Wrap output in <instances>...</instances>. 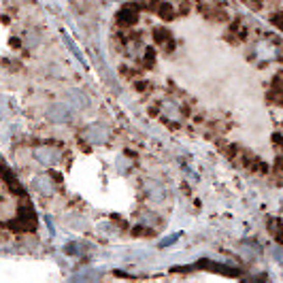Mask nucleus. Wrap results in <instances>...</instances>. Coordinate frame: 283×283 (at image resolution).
Segmentation results:
<instances>
[{
    "instance_id": "obj_3",
    "label": "nucleus",
    "mask_w": 283,
    "mask_h": 283,
    "mask_svg": "<svg viewBox=\"0 0 283 283\" xmlns=\"http://www.w3.org/2000/svg\"><path fill=\"white\" fill-rule=\"evenodd\" d=\"M70 117H73L70 107H66V104H62V102L51 104L49 111H47V120L53 122V124H66V122H70Z\"/></svg>"
},
{
    "instance_id": "obj_27",
    "label": "nucleus",
    "mask_w": 283,
    "mask_h": 283,
    "mask_svg": "<svg viewBox=\"0 0 283 283\" xmlns=\"http://www.w3.org/2000/svg\"><path fill=\"white\" fill-rule=\"evenodd\" d=\"M11 45H13V47H21V41L19 39H11Z\"/></svg>"
},
{
    "instance_id": "obj_10",
    "label": "nucleus",
    "mask_w": 283,
    "mask_h": 283,
    "mask_svg": "<svg viewBox=\"0 0 283 283\" xmlns=\"http://www.w3.org/2000/svg\"><path fill=\"white\" fill-rule=\"evenodd\" d=\"M156 15H158L162 21H171V19L177 17V9H175V5H171V3H160V5L156 7Z\"/></svg>"
},
{
    "instance_id": "obj_24",
    "label": "nucleus",
    "mask_w": 283,
    "mask_h": 283,
    "mask_svg": "<svg viewBox=\"0 0 283 283\" xmlns=\"http://www.w3.org/2000/svg\"><path fill=\"white\" fill-rule=\"evenodd\" d=\"M273 143H275V145H281V147H283V136H281L279 132H275V134H273Z\"/></svg>"
},
{
    "instance_id": "obj_1",
    "label": "nucleus",
    "mask_w": 283,
    "mask_h": 283,
    "mask_svg": "<svg viewBox=\"0 0 283 283\" xmlns=\"http://www.w3.org/2000/svg\"><path fill=\"white\" fill-rule=\"evenodd\" d=\"M143 9L140 7V3L136 0V3H128L124 5L120 11H117V15H115V21H117V26H122V28H130L134 26V23L138 21V11Z\"/></svg>"
},
{
    "instance_id": "obj_17",
    "label": "nucleus",
    "mask_w": 283,
    "mask_h": 283,
    "mask_svg": "<svg viewBox=\"0 0 283 283\" xmlns=\"http://www.w3.org/2000/svg\"><path fill=\"white\" fill-rule=\"evenodd\" d=\"M132 237H153V228L136 226V228H132Z\"/></svg>"
},
{
    "instance_id": "obj_15",
    "label": "nucleus",
    "mask_w": 283,
    "mask_h": 283,
    "mask_svg": "<svg viewBox=\"0 0 283 283\" xmlns=\"http://www.w3.org/2000/svg\"><path fill=\"white\" fill-rule=\"evenodd\" d=\"M132 86H134V90H136L138 94H145V92L151 90V81H149V79H138V77H136V79L132 81Z\"/></svg>"
},
{
    "instance_id": "obj_25",
    "label": "nucleus",
    "mask_w": 283,
    "mask_h": 283,
    "mask_svg": "<svg viewBox=\"0 0 283 283\" xmlns=\"http://www.w3.org/2000/svg\"><path fill=\"white\" fill-rule=\"evenodd\" d=\"M194 122H196V124H203V122H205V115H196Z\"/></svg>"
},
{
    "instance_id": "obj_2",
    "label": "nucleus",
    "mask_w": 283,
    "mask_h": 283,
    "mask_svg": "<svg viewBox=\"0 0 283 283\" xmlns=\"http://www.w3.org/2000/svg\"><path fill=\"white\" fill-rule=\"evenodd\" d=\"M151 37H153V43L160 45L166 53H173L175 51V39H173V34L168 32V28H153L151 30Z\"/></svg>"
},
{
    "instance_id": "obj_12",
    "label": "nucleus",
    "mask_w": 283,
    "mask_h": 283,
    "mask_svg": "<svg viewBox=\"0 0 283 283\" xmlns=\"http://www.w3.org/2000/svg\"><path fill=\"white\" fill-rule=\"evenodd\" d=\"M268 230L275 237V241L279 245H283V223L279 219H268Z\"/></svg>"
},
{
    "instance_id": "obj_22",
    "label": "nucleus",
    "mask_w": 283,
    "mask_h": 283,
    "mask_svg": "<svg viewBox=\"0 0 283 283\" xmlns=\"http://www.w3.org/2000/svg\"><path fill=\"white\" fill-rule=\"evenodd\" d=\"M177 239H179V234H173V237H168V239H164L162 243H160V247H162V249H164V247H168V245H173Z\"/></svg>"
},
{
    "instance_id": "obj_16",
    "label": "nucleus",
    "mask_w": 283,
    "mask_h": 283,
    "mask_svg": "<svg viewBox=\"0 0 283 283\" xmlns=\"http://www.w3.org/2000/svg\"><path fill=\"white\" fill-rule=\"evenodd\" d=\"M268 100L275 102V104H279V107H283V90H275V88H273V92L268 94Z\"/></svg>"
},
{
    "instance_id": "obj_5",
    "label": "nucleus",
    "mask_w": 283,
    "mask_h": 283,
    "mask_svg": "<svg viewBox=\"0 0 283 283\" xmlns=\"http://www.w3.org/2000/svg\"><path fill=\"white\" fill-rule=\"evenodd\" d=\"M34 158H37L41 164H45V166H49V164H55L58 160H60V151H58L55 147H39L37 151H34Z\"/></svg>"
},
{
    "instance_id": "obj_7",
    "label": "nucleus",
    "mask_w": 283,
    "mask_h": 283,
    "mask_svg": "<svg viewBox=\"0 0 283 283\" xmlns=\"http://www.w3.org/2000/svg\"><path fill=\"white\" fill-rule=\"evenodd\" d=\"M143 43H140V39H134V37H130L126 43H124V47H122V51L130 58V60H134V58H138L140 53H143Z\"/></svg>"
},
{
    "instance_id": "obj_11",
    "label": "nucleus",
    "mask_w": 283,
    "mask_h": 283,
    "mask_svg": "<svg viewBox=\"0 0 283 283\" xmlns=\"http://www.w3.org/2000/svg\"><path fill=\"white\" fill-rule=\"evenodd\" d=\"M17 217L26 219V221H32V223H37V215H34V209H32V205L28 203V200H23V203L17 207Z\"/></svg>"
},
{
    "instance_id": "obj_8",
    "label": "nucleus",
    "mask_w": 283,
    "mask_h": 283,
    "mask_svg": "<svg viewBox=\"0 0 283 283\" xmlns=\"http://www.w3.org/2000/svg\"><path fill=\"white\" fill-rule=\"evenodd\" d=\"M160 107H162V113L166 115V120H171V122H179L183 117L181 107H177V102H173V100H162Z\"/></svg>"
},
{
    "instance_id": "obj_21",
    "label": "nucleus",
    "mask_w": 283,
    "mask_h": 283,
    "mask_svg": "<svg viewBox=\"0 0 283 283\" xmlns=\"http://www.w3.org/2000/svg\"><path fill=\"white\" fill-rule=\"evenodd\" d=\"M64 251L68 253V256H77L79 251H77V243H68L66 247H64Z\"/></svg>"
},
{
    "instance_id": "obj_23",
    "label": "nucleus",
    "mask_w": 283,
    "mask_h": 283,
    "mask_svg": "<svg viewBox=\"0 0 283 283\" xmlns=\"http://www.w3.org/2000/svg\"><path fill=\"white\" fill-rule=\"evenodd\" d=\"M37 43H39V32H34V34H32V32H28V45H30V47H34Z\"/></svg>"
},
{
    "instance_id": "obj_19",
    "label": "nucleus",
    "mask_w": 283,
    "mask_h": 283,
    "mask_svg": "<svg viewBox=\"0 0 283 283\" xmlns=\"http://www.w3.org/2000/svg\"><path fill=\"white\" fill-rule=\"evenodd\" d=\"M143 11H156V7L160 5V0H138Z\"/></svg>"
},
{
    "instance_id": "obj_9",
    "label": "nucleus",
    "mask_w": 283,
    "mask_h": 283,
    "mask_svg": "<svg viewBox=\"0 0 283 283\" xmlns=\"http://www.w3.org/2000/svg\"><path fill=\"white\" fill-rule=\"evenodd\" d=\"M145 190H147L149 198L156 200V203H162V200L166 198V187H164L162 183H158V181H147L145 183Z\"/></svg>"
},
{
    "instance_id": "obj_4",
    "label": "nucleus",
    "mask_w": 283,
    "mask_h": 283,
    "mask_svg": "<svg viewBox=\"0 0 283 283\" xmlns=\"http://www.w3.org/2000/svg\"><path fill=\"white\" fill-rule=\"evenodd\" d=\"M83 138L92 145H100V143H104V140L109 138V130L104 126H100V124H94L83 132Z\"/></svg>"
},
{
    "instance_id": "obj_14",
    "label": "nucleus",
    "mask_w": 283,
    "mask_h": 283,
    "mask_svg": "<svg viewBox=\"0 0 283 283\" xmlns=\"http://www.w3.org/2000/svg\"><path fill=\"white\" fill-rule=\"evenodd\" d=\"M120 73H122V77H124V79H130V81H134V79L138 77V68L130 66V64H124V66L120 68Z\"/></svg>"
},
{
    "instance_id": "obj_13",
    "label": "nucleus",
    "mask_w": 283,
    "mask_h": 283,
    "mask_svg": "<svg viewBox=\"0 0 283 283\" xmlns=\"http://www.w3.org/2000/svg\"><path fill=\"white\" fill-rule=\"evenodd\" d=\"M143 68H156V49L153 47H145L143 49V64H140Z\"/></svg>"
},
{
    "instance_id": "obj_20",
    "label": "nucleus",
    "mask_w": 283,
    "mask_h": 283,
    "mask_svg": "<svg viewBox=\"0 0 283 283\" xmlns=\"http://www.w3.org/2000/svg\"><path fill=\"white\" fill-rule=\"evenodd\" d=\"M70 100H73V102H77L79 107H83V104H86L83 94H81V92H77V90H73V92H70Z\"/></svg>"
},
{
    "instance_id": "obj_6",
    "label": "nucleus",
    "mask_w": 283,
    "mask_h": 283,
    "mask_svg": "<svg viewBox=\"0 0 283 283\" xmlns=\"http://www.w3.org/2000/svg\"><path fill=\"white\" fill-rule=\"evenodd\" d=\"M32 187L43 196H51L53 194V183L49 179V175H37L32 181Z\"/></svg>"
},
{
    "instance_id": "obj_18",
    "label": "nucleus",
    "mask_w": 283,
    "mask_h": 283,
    "mask_svg": "<svg viewBox=\"0 0 283 283\" xmlns=\"http://www.w3.org/2000/svg\"><path fill=\"white\" fill-rule=\"evenodd\" d=\"M270 23H273V26H277L279 30H283V11H277V13L270 15Z\"/></svg>"
},
{
    "instance_id": "obj_28",
    "label": "nucleus",
    "mask_w": 283,
    "mask_h": 283,
    "mask_svg": "<svg viewBox=\"0 0 283 283\" xmlns=\"http://www.w3.org/2000/svg\"><path fill=\"white\" fill-rule=\"evenodd\" d=\"M281 75H283V70H281Z\"/></svg>"
},
{
    "instance_id": "obj_26",
    "label": "nucleus",
    "mask_w": 283,
    "mask_h": 283,
    "mask_svg": "<svg viewBox=\"0 0 283 283\" xmlns=\"http://www.w3.org/2000/svg\"><path fill=\"white\" fill-rule=\"evenodd\" d=\"M158 113H160V111H158L156 107H151V109H149V115H151V117H158Z\"/></svg>"
}]
</instances>
